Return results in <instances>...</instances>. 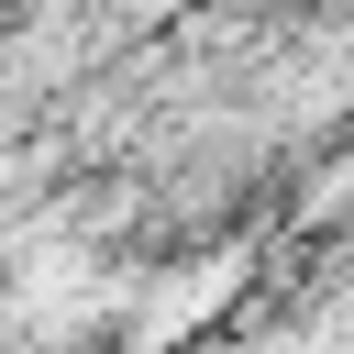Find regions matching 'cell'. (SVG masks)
<instances>
[{
    "label": "cell",
    "instance_id": "cell-1",
    "mask_svg": "<svg viewBox=\"0 0 354 354\" xmlns=\"http://www.w3.org/2000/svg\"><path fill=\"white\" fill-rule=\"evenodd\" d=\"M243 288H254V266H243V254L155 266V277L133 288V310H122V354H177V343H199L221 310H243Z\"/></svg>",
    "mask_w": 354,
    "mask_h": 354
}]
</instances>
